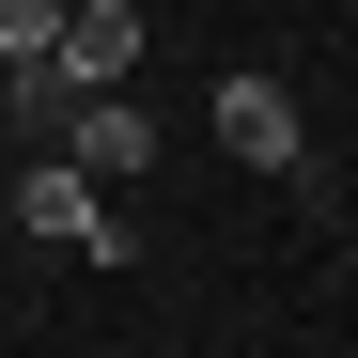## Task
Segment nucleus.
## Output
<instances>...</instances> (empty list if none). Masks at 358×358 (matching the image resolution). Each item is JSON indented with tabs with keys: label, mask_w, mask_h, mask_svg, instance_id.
Here are the masks:
<instances>
[{
	"label": "nucleus",
	"mask_w": 358,
	"mask_h": 358,
	"mask_svg": "<svg viewBox=\"0 0 358 358\" xmlns=\"http://www.w3.org/2000/svg\"><path fill=\"white\" fill-rule=\"evenodd\" d=\"M16 234H31V250H125V218H109V187L78 156H31L16 171Z\"/></svg>",
	"instance_id": "nucleus-1"
},
{
	"label": "nucleus",
	"mask_w": 358,
	"mask_h": 358,
	"mask_svg": "<svg viewBox=\"0 0 358 358\" xmlns=\"http://www.w3.org/2000/svg\"><path fill=\"white\" fill-rule=\"evenodd\" d=\"M47 63H63L78 94H125V78H141V0H63Z\"/></svg>",
	"instance_id": "nucleus-2"
},
{
	"label": "nucleus",
	"mask_w": 358,
	"mask_h": 358,
	"mask_svg": "<svg viewBox=\"0 0 358 358\" xmlns=\"http://www.w3.org/2000/svg\"><path fill=\"white\" fill-rule=\"evenodd\" d=\"M218 156H234V171H312L296 94H280V78H218Z\"/></svg>",
	"instance_id": "nucleus-3"
},
{
	"label": "nucleus",
	"mask_w": 358,
	"mask_h": 358,
	"mask_svg": "<svg viewBox=\"0 0 358 358\" xmlns=\"http://www.w3.org/2000/svg\"><path fill=\"white\" fill-rule=\"evenodd\" d=\"M0 125H16L31 156H63V125H78V78L47 63V47H31V63H0Z\"/></svg>",
	"instance_id": "nucleus-4"
},
{
	"label": "nucleus",
	"mask_w": 358,
	"mask_h": 358,
	"mask_svg": "<svg viewBox=\"0 0 358 358\" xmlns=\"http://www.w3.org/2000/svg\"><path fill=\"white\" fill-rule=\"evenodd\" d=\"M63 156L94 171V187H109V171H141V156H156V125H141L125 94H78V125H63Z\"/></svg>",
	"instance_id": "nucleus-5"
},
{
	"label": "nucleus",
	"mask_w": 358,
	"mask_h": 358,
	"mask_svg": "<svg viewBox=\"0 0 358 358\" xmlns=\"http://www.w3.org/2000/svg\"><path fill=\"white\" fill-rule=\"evenodd\" d=\"M47 31H63V0H0V63H31Z\"/></svg>",
	"instance_id": "nucleus-6"
}]
</instances>
